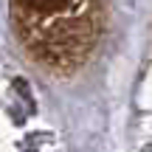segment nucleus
<instances>
[{"instance_id": "f03ea898", "label": "nucleus", "mask_w": 152, "mask_h": 152, "mask_svg": "<svg viewBox=\"0 0 152 152\" xmlns=\"http://www.w3.org/2000/svg\"><path fill=\"white\" fill-rule=\"evenodd\" d=\"M141 152H152V144H147V147H144V149H141Z\"/></svg>"}, {"instance_id": "f257e3e1", "label": "nucleus", "mask_w": 152, "mask_h": 152, "mask_svg": "<svg viewBox=\"0 0 152 152\" xmlns=\"http://www.w3.org/2000/svg\"><path fill=\"white\" fill-rule=\"evenodd\" d=\"M31 11H39V14H51V11H59L65 9L71 0H23Z\"/></svg>"}]
</instances>
